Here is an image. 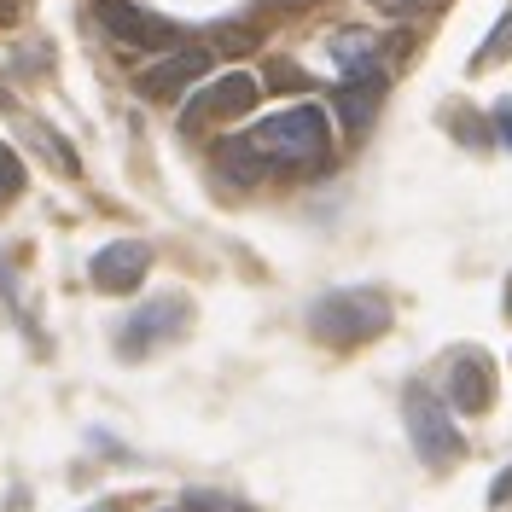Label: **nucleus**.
<instances>
[{
	"label": "nucleus",
	"mask_w": 512,
	"mask_h": 512,
	"mask_svg": "<svg viewBox=\"0 0 512 512\" xmlns=\"http://www.w3.org/2000/svg\"><path fill=\"white\" fill-rule=\"evenodd\" d=\"M18 12H24V0H0V24H12Z\"/></svg>",
	"instance_id": "nucleus-22"
},
{
	"label": "nucleus",
	"mask_w": 512,
	"mask_h": 512,
	"mask_svg": "<svg viewBox=\"0 0 512 512\" xmlns=\"http://www.w3.org/2000/svg\"><path fill=\"white\" fill-rule=\"evenodd\" d=\"M24 181H30V175H24V158L0 140V204H12V198L24 192Z\"/></svg>",
	"instance_id": "nucleus-15"
},
{
	"label": "nucleus",
	"mask_w": 512,
	"mask_h": 512,
	"mask_svg": "<svg viewBox=\"0 0 512 512\" xmlns=\"http://www.w3.org/2000/svg\"><path fill=\"white\" fill-rule=\"evenodd\" d=\"M210 59H216L210 47H175L169 59H158V64H146V70H140V94H146V99H181L192 82H204Z\"/></svg>",
	"instance_id": "nucleus-8"
},
{
	"label": "nucleus",
	"mask_w": 512,
	"mask_h": 512,
	"mask_svg": "<svg viewBox=\"0 0 512 512\" xmlns=\"http://www.w3.org/2000/svg\"><path fill=\"white\" fill-rule=\"evenodd\" d=\"M245 140L256 146V158L268 163V169H309V163L326 158L332 128H326V111L320 105H291L280 117L256 123Z\"/></svg>",
	"instance_id": "nucleus-1"
},
{
	"label": "nucleus",
	"mask_w": 512,
	"mask_h": 512,
	"mask_svg": "<svg viewBox=\"0 0 512 512\" xmlns=\"http://www.w3.org/2000/svg\"><path fill=\"white\" fill-rule=\"evenodd\" d=\"M251 47H256L251 30H216V47L210 53H251Z\"/></svg>",
	"instance_id": "nucleus-16"
},
{
	"label": "nucleus",
	"mask_w": 512,
	"mask_h": 512,
	"mask_svg": "<svg viewBox=\"0 0 512 512\" xmlns=\"http://www.w3.org/2000/svg\"><path fill=\"white\" fill-rule=\"evenodd\" d=\"M512 59V12L495 24V30L483 35V47H478V59H472V70H489V64H501Z\"/></svg>",
	"instance_id": "nucleus-13"
},
{
	"label": "nucleus",
	"mask_w": 512,
	"mask_h": 512,
	"mask_svg": "<svg viewBox=\"0 0 512 512\" xmlns=\"http://www.w3.org/2000/svg\"><path fill=\"white\" fill-rule=\"evenodd\" d=\"M507 315H512V280H507Z\"/></svg>",
	"instance_id": "nucleus-25"
},
{
	"label": "nucleus",
	"mask_w": 512,
	"mask_h": 512,
	"mask_svg": "<svg viewBox=\"0 0 512 512\" xmlns=\"http://www.w3.org/2000/svg\"><path fill=\"white\" fill-rule=\"evenodd\" d=\"M187 326H192L187 297H152V303H140V309L117 326V355H123V361L158 355L163 344H175Z\"/></svg>",
	"instance_id": "nucleus-3"
},
{
	"label": "nucleus",
	"mask_w": 512,
	"mask_h": 512,
	"mask_svg": "<svg viewBox=\"0 0 512 512\" xmlns=\"http://www.w3.org/2000/svg\"><path fill=\"white\" fill-rule=\"evenodd\" d=\"M408 437H414V454L425 460V466H437V472L454 466L460 448H466V437L454 431V414L443 408V396L425 390V384L408 390Z\"/></svg>",
	"instance_id": "nucleus-4"
},
{
	"label": "nucleus",
	"mask_w": 512,
	"mask_h": 512,
	"mask_svg": "<svg viewBox=\"0 0 512 512\" xmlns=\"http://www.w3.org/2000/svg\"><path fill=\"white\" fill-rule=\"evenodd\" d=\"M222 175L233 181V187H256V181L268 175V163L256 158V146L245 140V134H233V140L222 146Z\"/></svg>",
	"instance_id": "nucleus-12"
},
{
	"label": "nucleus",
	"mask_w": 512,
	"mask_h": 512,
	"mask_svg": "<svg viewBox=\"0 0 512 512\" xmlns=\"http://www.w3.org/2000/svg\"><path fill=\"white\" fill-rule=\"evenodd\" d=\"M88 512H117V507H111V501H99V507H88Z\"/></svg>",
	"instance_id": "nucleus-24"
},
{
	"label": "nucleus",
	"mask_w": 512,
	"mask_h": 512,
	"mask_svg": "<svg viewBox=\"0 0 512 512\" xmlns=\"http://www.w3.org/2000/svg\"><path fill=\"white\" fill-rule=\"evenodd\" d=\"M489 501H495V507H501V501H512V466H507V472H501V483L489 489Z\"/></svg>",
	"instance_id": "nucleus-21"
},
{
	"label": "nucleus",
	"mask_w": 512,
	"mask_h": 512,
	"mask_svg": "<svg viewBox=\"0 0 512 512\" xmlns=\"http://www.w3.org/2000/svg\"><path fill=\"white\" fill-rule=\"evenodd\" d=\"M0 111H12V94H6V82H0Z\"/></svg>",
	"instance_id": "nucleus-23"
},
{
	"label": "nucleus",
	"mask_w": 512,
	"mask_h": 512,
	"mask_svg": "<svg viewBox=\"0 0 512 512\" xmlns=\"http://www.w3.org/2000/svg\"><path fill=\"white\" fill-rule=\"evenodd\" d=\"M309 332L320 344H367L390 332V297L367 286H344V291H326L309 303Z\"/></svg>",
	"instance_id": "nucleus-2"
},
{
	"label": "nucleus",
	"mask_w": 512,
	"mask_h": 512,
	"mask_svg": "<svg viewBox=\"0 0 512 512\" xmlns=\"http://www.w3.org/2000/svg\"><path fill=\"white\" fill-rule=\"evenodd\" d=\"M384 47H390V41H373V35H361V30H344L338 41H332V59H338V70H344V82H350V76H384L379 70Z\"/></svg>",
	"instance_id": "nucleus-11"
},
{
	"label": "nucleus",
	"mask_w": 512,
	"mask_h": 512,
	"mask_svg": "<svg viewBox=\"0 0 512 512\" xmlns=\"http://www.w3.org/2000/svg\"><path fill=\"white\" fill-rule=\"evenodd\" d=\"M495 402V367L483 350H460L448 355V373H443V408L454 414H489Z\"/></svg>",
	"instance_id": "nucleus-7"
},
{
	"label": "nucleus",
	"mask_w": 512,
	"mask_h": 512,
	"mask_svg": "<svg viewBox=\"0 0 512 512\" xmlns=\"http://www.w3.org/2000/svg\"><path fill=\"white\" fill-rule=\"evenodd\" d=\"M489 128H495V140H501V146L512 152V99H501V105H495V117H489Z\"/></svg>",
	"instance_id": "nucleus-17"
},
{
	"label": "nucleus",
	"mask_w": 512,
	"mask_h": 512,
	"mask_svg": "<svg viewBox=\"0 0 512 512\" xmlns=\"http://www.w3.org/2000/svg\"><path fill=\"white\" fill-rule=\"evenodd\" d=\"M419 6H431V0H419Z\"/></svg>",
	"instance_id": "nucleus-26"
},
{
	"label": "nucleus",
	"mask_w": 512,
	"mask_h": 512,
	"mask_svg": "<svg viewBox=\"0 0 512 512\" xmlns=\"http://www.w3.org/2000/svg\"><path fill=\"white\" fill-rule=\"evenodd\" d=\"M379 99H384V76H350L338 94H332V111H338V123L361 134V128L379 117Z\"/></svg>",
	"instance_id": "nucleus-10"
},
{
	"label": "nucleus",
	"mask_w": 512,
	"mask_h": 512,
	"mask_svg": "<svg viewBox=\"0 0 512 512\" xmlns=\"http://www.w3.org/2000/svg\"><path fill=\"white\" fill-rule=\"evenodd\" d=\"M181 512H251V501L216 495V489H187V495H181Z\"/></svg>",
	"instance_id": "nucleus-14"
},
{
	"label": "nucleus",
	"mask_w": 512,
	"mask_h": 512,
	"mask_svg": "<svg viewBox=\"0 0 512 512\" xmlns=\"http://www.w3.org/2000/svg\"><path fill=\"white\" fill-rule=\"evenodd\" d=\"M99 18V30L111 35L117 47L128 53H163V47H181V30L158 18V12H146V6H134V0H88Z\"/></svg>",
	"instance_id": "nucleus-5"
},
{
	"label": "nucleus",
	"mask_w": 512,
	"mask_h": 512,
	"mask_svg": "<svg viewBox=\"0 0 512 512\" xmlns=\"http://www.w3.org/2000/svg\"><path fill=\"white\" fill-rule=\"evenodd\" d=\"M268 82H274V88H309V76H303L297 64H274V70H268Z\"/></svg>",
	"instance_id": "nucleus-18"
},
{
	"label": "nucleus",
	"mask_w": 512,
	"mask_h": 512,
	"mask_svg": "<svg viewBox=\"0 0 512 512\" xmlns=\"http://www.w3.org/2000/svg\"><path fill=\"white\" fill-rule=\"evenodd\" d=\"M18 309V286H12V268L0 262V315H12Z\"/></svg>",
	"instance_id": "nucleus-19"
},
{
	"label": "nucleus",
	"mask_w": 512,
	"mask_h": 512,
	"mask_svg": "<svg viewBox=\"0 0 512 512\" xmlns=\"http://www.w3.org/2000/svg\"><path fill=\"white\" fill-rule=\"evenodd\" d=\"M256 99H262V82L245 76V70H227V76H216L210 88H198V94L187 99L181 128H204V123H222V117H245Z\"/></svg>",
	"instance_id": "nucleus-6"
},
{
	"label": "nucleus",
	"mask_w": 512,
	"mask_h": 512,
	"mask_svg": "<svg viewBox=\"0 0 512 512\" xmlns=\"http://www.w3.org/2000/svg\"><path fill=\"white\" fill-rule=\"evenodd\" d=\"M379 12H396V18H408V12H419V0H373Z\"/></svg>",
	"instance_id": "nucleus-20"
},
{
	"label": "nucleus",
	"mask_w": 512,
	"mask_h": 512,
	"mask_svg": "<svg viewBox=\"0 0 512 512\" xmlns=\"http://www.w3.org/2000/svg\"><path fill=\"white\" fill-rule=\"evenodd\" d=\"M146 268H152V251L140 245V239H117V245H105V251L88 262V280L99 291H134L146 280Z\"/></svg>",
	"instance_id": "nucleus-9"
}]
</instances>
